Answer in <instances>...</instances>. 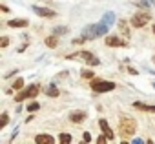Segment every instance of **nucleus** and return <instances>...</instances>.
<instances>
[{"label":"nucleus","mask_w":155,"mask_h":144,"mask_svg":"<svg viewBox=\"0 0 155 144\" xmlns=\"http://www.w3.org/2000/svg\"><path fill=\"white\" fill-rule=\"evenodd\" d=\"M108 31H110V26H108L106 22H102V20H101L99 24H91V26L84 28L82 35H84L86 38H97V37L108 35Z\"/></svg>","instance_id":"nucleus-1"},{"label":"nucleus","mask_w":155,"mask_h":144,"mask_svg":"<svg viewBox=\"0 0 155 144\" xmlns=\"http://www.w3.org/2000/svg\"><path fill=\"white\" fill-rule=\"evenodd\" d=\"M68 60H84L86 64H90V66H99L101 64V60H99V57H95L93 53H90V51H86V49H82V51H77V53H71V55H68L66 57Z\"/></svg>","instance_id":"nucleus-2"},{"label":"nucleus","mask_w":155,"mask_h":144,"mask_svg":"<svg viewBox=\"0 0 155 144\" xmlns=\"http://www.w3.org/2000/svg\"><path fill=\"white\" fill-rule=\"evenodd\" d=\"M137 131V122L133 119H122L119 122V135L120 137H131Z\"/></svg>","instance_id":"nucleus-3"},{"label":"nucleus","mask_w":155,"mask_h":144,"mask_svg":"<svg viewBox=\"0 0 155 144\" xmlns=\"http://www.w3.org/2000/svg\"><path fill=\"white\" fill-rule=\"evenodd\" d=\"M150 20H151V15H150L148 8H146V9L142 8V11H139V13H135V15L131 17L130 24H131L133 28H142V26H146Z\"/></svg>","instance_id":"nucleus-4"},{"label":"nucleus","mask_w":155,"mask_h":144,"mask_svg":"<svg viewBox=\"0 0 155 144\" xmlns=\"http://www.w3.org/2000/svg\"><path fill=\"white\" fill-rule=\"evenodd\" d=\"M91 90L95 93H108V91H113L117 88L115 82H110V80H91Z\"/></svg>","instance_id":"nucleus-5"},{"label":"nucleus","mask_w":155,"mask_h":144,"mask_svg":"<svg viewBox=\"0 0 155 144\" xmlns=\"http://www.w3.org/2000/svg\"><path fill=\"white\" fill-rule=\"evenodd\" d=\"M38 90H40V86H38V84H31L29 88L22 90V91L15 97V100H17V102H22V100H26V99H33V97H37V95H38Z\"/></svg>","instance_id":"nucleus-6"},{"label":"nucleus","mask_w":155,"mask_h":144,"mask_svg":"<svg viewBox=\"0 0 155 144\" xmlns=\"http://www.w3.org/2000/svg\"><path fill=\"white\" fill-rule=\"evenodd\" d=\"M33 11L38 15V17H46V18H53V17H57V13L53 11V9H49V8H40V6H33Z\"/></svg>","instance_id":"nucleus-7"},{"label":"nucleus","mask_w":155,"mask_h":144,"mask_svg":"<svg viewBox=\"0 0 155 144\" xmlns=\"http://www.w3.org/2000/svg\"><path fill=\"white\" fill-rule=\"evenodd\" d=\"M104 42H106V46H108V47H119V46H128V42H126V40H120L119 37H113V35H108Z\"/></svg>","instance_id":"nucleus-8"},{"label":"nucleus","mask_w":155,"mask_h":144,"mask_svg":"<svg viewBox=\"0 0 155 144\" xmlns=\"http://www.w3.org/2000/svg\"><path fill=\"white\" fill-rule=\"evenodd\" d=\"M99 126H101V131L110 139V140H113L115 139V133H113V129L110 128V124H108V120H104V119H101L99 120Z\"/></svg>","instance_id":"nucleus-9"},{"label":"nucleus","mask_w":155,"mask_h":144,"mask_svg":"<svg viewBox=\"0 0 155 144\" xmlns=\"http://www.w3.org/2000/svg\"><path fill=\"white\" fill-rule=\"evenodd\" d=\"M35 142L37 144H55V137H51L48 133H40L35 137Z\"/></svg>","instance_id":"nucleus-10"},{"label":"nucleus","mask_w":155,"mask_h":144,"mask_svg":"<svg viewBox=\"0 0 155 144\" xmlns=\"http://www.w3.org/2000/svg\"><path fill=\"white\" fill-rule=\"evenodd\" d=\"M69 119H71V122H75V124H81V122H84L86 120V111H73L71 115H69Z\"/></svg>","instance_id":"nucleus-11"},{"label":"nucleus","mask_w":155,"mask_h":144,"mask_svg":"<svg viewBox=\"0 0 155 144\" xmlns=\"http://www.w3.org/2000/svg\"><path fill=\"white\" fill-rule=\"evenodd\" d=\"M135 110L139 111H146V113H155V106H150V104H144V102H133L131 104Z\"/></svg>","instance_id":"nucleus-12"},{"label":"nucleus","mask_w":155,"mask_h":144,"mask_svg":"<svg viewBox=\"0 0 155 144\" xmlns=\"http://www.w3.org/2000/svg\"><path fill=\"white\" fill-rule=\"evenodd\" d=\"M28 24H29V20H26V18H15V20L8 22L9 28H28Z\"/></svg>","instance_id":"nucleus-13"},{"label":"nucleus","mask_w":155,"mask_h":144,"mask_svg":"<svg viewBox=\"0 0 155 144\" xmlns=\"http://www.w3.org/2000/svg\"><path fill=\"white\" fill-rule=\"evenodd\" d=\"M44 44H46L48 47H57V46H58V35H51V37H48V38L44 40Z\"/></svg>","instance_id":"nucleus-14"},{"label":"nucleus","mask_w":155,"mask_h":144,"mask_svg":"<svg viewBox=\"0 0 155 144\" xmlns=\"http://www.w3.org/2000/svg\"><path fill=\"white\" fill-rule=\"evenodd\" d=\"M102 22H106L108 26H113V22H115V13H111V11H108L104 17H102Z\"/></svg>","instance_id":"nucleus-15"},{"label":"nucleus","mask_w":155,"mask_h":144,"mask_svg":"<svg viewBox=\"0 0 155 144\" xmlns=\"http://www.w3.org/2000/svg\"><path fill=\"white\" fill-rule=\"evenodd\" d=\"M119 29L124 37H130V29H128V22L126 20H119Z\"/></svg>","instance_id":"nucleus-16"},{"label":"nucleus","mask_w":155,"mask_h":144,"mask_svg":"<svg viewBox=\"0 0 155 144\" xmlns=\"http://www.w3.org/2000/svg\"><path fill=\"white\" fill-rule=\"evenodd\" d=\"M58 140H60L62 144H69V142H73V137H71L69 133H60V135H58Z\"/></svg>","instance_id":"nucleus-17"},{"label":"nucleus","mask_w":155,"mask_h":144,"mask_svg":"<svg viewBox=\"0 0 155 144\" xmlns=\"http://www.w3.org/2000/svg\"><path fill=\"white\" fill-rule=\"evenodd\" d=\"M8 122H9V115H8V111H4L2 115H0V128H6Z\"/></svg>","instance_id":"nucleus-18"},{"label":"nucleus","mask_w":155,"mask_h":144,"mask_svg":"<svg viewBox=\"0 0 155 144\" xmlns=\"http://www.w3.org/2000/svg\"><path fill=\"white\" fill-rule=\"evenodd\" d=\"M38 108H40V104H38V102H31V104H28V108H26V110H28L29 113H35V111H38Z\"/></svg>","instance_id":"nucleus-19"},{"label":"nucleus","mask_w":155,"mask_h":144,"mask_svg":"<svg viewBox=\"0 0 155 144\" xmlns=\"http://www.w3.org/2000/svg\"><path fill=\"white\" fill-rule=\"evenodd\" d=\"M81 75H82V79H93V77H95L91 69H82V71H81Z\"/></svg>","instance_id":"nucleus-20"},{"label":"nucleus","mask_w":155,"mask_h":144,"mask_svg":"<svg viewBox=\"0 0 155 144\" xmlns=\"http://www.w3.org/2000/svg\"><path fill=\"white\" fill-rule=\"evenodd\" d=\"M48 95H49V97H58V90H57V86H55V84H51V86H49Z\"/></svg>","instance_id":"nucleus-21"},{"label":"nucleus","mask_w":155,"mask_h":144,"mask_svg":"<svg viewBox=\"0 0 155 144\" xmlns=\"http://www.w3.org/2000/svg\"><path fill=\"white\" fill-rule=\"evenodd\" d=\"M13 88H15V90H22V88H24V79H17L15 84H13Z\"/></svg>","instance_id":"nucleus-22"},{"label":"nucleus","mask_w":155,"mask_h":144,"mask_svg":"<svg viewBox=\"0 0 155 144\" xmlns=\"http://www.w3.org/2000/svg\"><path fill=\"white\" fill-rule=\"evenodd\" d=\"M108 140H110V139H108V137H106V135H104V133H101V137H99V139H97V144H106V142H108Z\"/></svg>","instance_id":"nucleus-23"},{"label":"nucleus","mask_w":155,"mask_h":144,"mask_svg":"<svg viewBox=\"0 0 155 144\" xmlns=\"http://www.w3.org/2000/svg\"><path fill=\"white\" fill-rule=\"evenodd\" d=\"M8 46H9V38H8V37H2V40H0V47L4 49V47H8Z\"/></svg>","instance_id":"nucleus-24"},{"label":"nucleus","mask_w":155,"mask_h":144,"mask_svg":"<svg viewBox=\"0 0 155 144\" xmlns=\"http://www.w3.org/2000/svg\"><path fill=\"white\" fill-rule=\"evenodd\" d=\"M66 31H68V28H55V29H53L55 35H60V33H66Z\"/></svg>","instance_id":"nucleus-25"},{"label":"nucleus","mask_w":155,"mask_h":144,"mask_svg":"<svg viewBox=\"0 0 155 144\" xmlns=\"http://www.w3.org/2000/svg\"><path fill=\"white\" fill-rule=\"evenodd\" d=\"M82 140H84V142H91V135H90V133L86 131V133L82 135Z\"/></svg>","instance_id":"nucleus-26"},{"label":"nucleus","mask_w":155,"mask_h":144,"mask_svg":"<svg viewBox=\"0 0 155 144\" xmlns=\"http://www.w3.org/2000/svg\"><path fill=\"white\" fill-rule=\"evenodd\" d=\"M131 142H133V144H142V142H144V140H142V139H133V140H131Z\"/></svg>","instance_id":"nucleus-27"},{"label":"nucleus","mask_w":155,"mask_h":144,"mask_svg":"<svg viewBox=\"0 0 155 144\" xmlns=\"http://www.w3.org/2000/svg\"><path fill=\"white\" fill-rule=\"evenodd\" d=\"M128 71H130L131 75H137V69H133V67H128Z\"/></svg>","instance_id":"nucleus-28"},{"label":"nucleus","mask_w":155,"mask_h":144,"mask_svg":"<svg viewBox=\"0 0 155 144\" xmlns=\"http://www.w3.org/2000/svg\"><path fill=\"white\" fill-rule=\"evenodd\" d=\"M153 33H155V26H153Z\"/></svg>","instance_id":"nucleus-29"},{"label":"nucleus","mask_w":155,"mask_h":144,"mask_svg":"<svg viewBox=\"0 0 155 144\" xmlns=\"http://www.w3.org/2000/svg\"><path fill=\"white\" fill-rule=\"evenodd\" d=\"M153 64H155V57H153Z\"/></svg>","instance_id":"nucleus-30"},{"label":"nucleus","mask_w":155,"mask_h":144,"mask_svg":"<svg viewBox=\"0 0 155 144\" xmlns=\"http://www.w3.org/2000/svg\"><path fill=\"white\" fill-rule=\"evenodd\" d=\"M153 88H155V82H153Z\"/></svg>","instance_id":"nucleus-31"},{"label":"nucleus","mask_w":155,"mask_h":144,"mask_svg":"<svg viewBox=\"0 0 155 144\" xmlns=\"http://www.w3.org/2000/svg\"><path fill=\"white\" fill-rule=\"evenodd\" d=\"M148 2H151V0H148Z\"/></svg>","instance_id":"nucleus-32"},{"label":"nucleus","mask_w":155,"mask_h":144,"mask_svg":"<svg viewBox=\"0 0 155 144\" xmlns=\"http://www.w3.org/2000/svg\"><path fill=\"white\" fill-rule=\"evenodd\" d=\"M153 4H155V0H153Z\"/></svg>","instance_id":"nucleus-33"}]
</instances>
